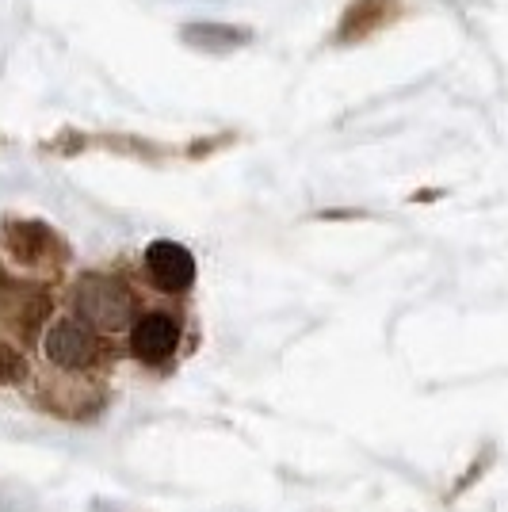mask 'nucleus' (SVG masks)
Returning a JSON list of instances; mask_svg holds the SVG:
<instances>
[{
  "label": "nucleus",
  "mask_w": 508,
  "mask_h": 512,
  "mask_svg": "<svg viewBox=\"0 0 508 512\" xmlns=\"http://www.w3.org/2000/svg\"><path fill=\"white\" fill-rule=\"evenodd\" d=\"M77 318L88 321L96 333H115V329H127L134 318V302H130L127 287L115 283L107 276H88L77 283Z\"/></svg>",
  "instance_id": "obj_1"
},
{
  "label": "nucleus",
  "mask_w": 508,
  "mask_h": 512,
  "mask_svg": "<svg viewBox=\"0 0 508 512\" xmlns=\"http://www.w3.org/2000/svg\"><path fill=\"white\" fill-rule=\"evenodd\" d=\"M46 360L65 371H88L104 360V341L96 337V329L81 318H62L50 325L46 333Z\"/></svg>",
  "instance_id": "obj_2"
},
{
  "label": "nucleus",
  "mask_w": 508,
  "mask_h": 512,
  "mask_svg": "<svg viewBox=\"0 0 508 512\" xmlns=\"http://www.w3.org/2000/svg\"><path fill=\"white\" fill-rule=\"evenodd\" d=\"M146 272L157 283V291L180 295V291H188L191 283H195V260L176 241H153L146 249Z\"/></svg>",
  "instance_id": "obj_3"
},
{
  "label": "nucleus",
  "mask_w": 508,
  "mask_h": 512,
  "mask_svg": "<svg viewBox=\"0 0 508 512\" xmlns=\"http://www.w3.org/2000/svg\"><path fill=\"white\" fill-rule=\"evenodd\" d=\"M176 344H180V321H176V314H165V310H153L146 318H138L130 329V348H134L138 360L146 363L169 360Z\"/></svg>",
  "instance_id": "obj_4"
},
{
  "label": "nucleus",
  "mask_w": 508,
  "mask_h": 512,
  "mask_svg": "<svg viewBox=\"0 0 508 512\" xmlns=\"http://www.w3.org/2000/svg\"><path fill=\"white\" fill-rule=\"evenodd\" d=\"M390 12H394V0H356L348 8L344 23H340V39L352 43L360 35H371L375 27H382V23L390 20Z\"/></svg>",
  "instance_id": "obj_5"
},
{
  "label": "nucleus",
  "mask_w": 508,
  "mask_h": 512,
  "mask_svg": "<svg viewBox=\"0 0 508 512\" xmlns=\"http://www.w3.org/2000/svg\"><path fill=\"white\" fill-rule=\"evenodd\" d=\"M8 245H12V253L20 256V260H43L46 253L58 249L54 234L46 226H39V222H12L8 226Z\"/></svg>",
  "instance_id": "obj_6"
},
{
  "label": "nucleus",
  "mask_w": 508,
  "mask_h": 512,
  "mask_svg": "<svg viewBox=\"0 0 508 512\" xmlns=\"http://www.w3.org/2000/svg\"><path fill=\"white\" fill-rule=\"evenodd\" d=\"M8 375H16V360H12V356L0 348V379H8Z\"/></svg>",
  "instance_id": "obj_7"
}]
</instances>
